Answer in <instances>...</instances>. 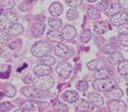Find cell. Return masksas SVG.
<instances>
[{
  "instance_id": "obj_1",
  "label": "cell",
  "mask_w": 128,
  "mask_h": 112,
  "mask_svg": "<svg viewBox=\"0 0 128 112\" xmlns=\"http://www.w3.org/2000/svg\"><path fill=\"white\" fill-rule=\"evenodd\" d=\"M34 86L42 90H48L54 86V79L50 75L37 76V78L33 80Z\"/></svg>"
},
{
  "instance_id": "obj_2",
  "label": "cell",
  "mask_w": 128,
  "mask_h": 112,
  "mask_svg": "<svg viewBox=\"0 0 128 112\" xmlns=\"http://www.w3.org/2000/svg\"><path fill=\"white\" fill-rule=\"evenodd\" d=\"M93 88L100 91V92H106L109 89L115 86V82L110 77L104 78V79H97L93 82Z\"/></svg>"
},
{
  "instance_id": "obj_3",
  "label": "cell",
  "mask_w": 128,
  "mask_h": 112,
  "mask_svg": "<svg viewBox=\"0 0 128 112\" xmlns=\"http://www.w3.org/2000/svg\"><path fill=\"white\" fill-rule=\"evenodd\" d=\"M51 50L50 45L45 41L36 42L32 47V53L35 57H43Z\"/></svg>"
},
{
  "instance_id": "obj_4",
  "label": "cell",
  "mask_w": 128,
  "mask_h": 112,
  "mask_svg": "<svg viewBox=\"0 0 128 112\" xmlns=\"http://www.w3.org/2000/svg\"><path fill=\"white\" fill-rule=\"evenodd\" d=\"M17 20H18V17L14 12H8L2 14L1 21H0V28L3 30H9L12 25L17 23Z\"/></svg>"
},
{
  "instance_id": "obj_5",
  "label": "cell",
  "mask_w": 128,
  "mask_h": 112,
  "mask_svg": "<svg viewBox=\"0 0 128 112\" xmlns=\"http://www.w3.org/2000/svg\"><path fill=\"white\" fill-rule=\"evenodd\" d=\"M45 90L39 89L38 88L34 86H26L21 89L22 94H24L28 98H45L46 97V93L44 92Z\"/></svg>"
},
{
  "instance_id": "obj_6",
  "label": "cell",
  "mask_w": 128,
  "mask_h": 112,
  "mask_svg": "<svg viewBox=\"0 0 128 112\" xmlns=\"http://www.w3.org/2000/svg\"><path fill=\"white\" fill-rule=\"evenodd\" d=\"M56 71L57 73L64 77V78H68L71 74V71H72V66L71 65L68 63V62H61L57 65L56 68Z\"/></svg>"
},
{
  "instance_id": "obj_7",
  "label": "cell",
  "mask_w": 128,
  "mask_h": 112,
  "mask_svg": "<svg viewBox=\"0 0 128 112\" xmlns=\"http://www.w3.org/2000/svg\"><path fill=\"white\" fill-rule=\"evenodd\" d=\"M108 109L110 112H125L127 108H126V104L122 100L116 99L109 104Z\"/></svg>"
},
{
  "instance_id": "obj_8",
  "label": "cell",
  "mask_w": 128,
  "mask_h": 112,
  "mask_svg": "<svg viewBox=\"0 0 128 112\" xmlns=\"http://www.w3.org/2000/svg\"><path fill=\"white\" fill-rule=\"evenodd\" d=\"M128 21V14L124 12H119L118 14L112 16L111 18V23L115 26H120L122 24L126 23Z\"/></svg>"
},
{
  "instance_id": "obj_9",
  "label": "cell",
  "mask_w": 128,
  "mask_h": 112,
  "mask_svg": "<svg viewBox=\"0 0 128 112\" xmlns=\"http://www.w3.org/2000/svg\"><path fill=\"white\" fill-rule=\"evenodd\" d=\"M94 32L98 34H104L110 30V25L107 21H101L94 24Z\"/></svg>"
},
{
  "instance_id": "obj_10",
  "label": "cell",
  "mask_w": 128,
  "mask_h": 112,
  "mask_svg": "<svg viewBox=\"0 0 128 112\" xmlns=\"http://www.w3.org/2000/svg\"><path fill=\"white\" fill-rule=\"evenodd\" d=\"M88 101L96 108H101L102 106L104 104V98L100 94L94 93V92H91V93L88 94Z\"/></svg>"
},
{
  "instance_id": "obj_11",
  "label": "cell",
  "mask_w": 128,
  "mask_h": 112,
  "mask_svg": "<svg viewBox=\"0 0 128 112\" xmlns=\"http://www.w3.org/2000/svg\"><path fill=\"white\" fill-rule=\"evenodd\" d=\"M51 68L50 66L48 65H38L34 68L33 70V72L36 76H44V75H48L51 72Z\"/></svg>"
},
{
  "instance_id": "obj_12",
  "label": "cell",
  "mask_w": 128,
  "mask_h": 112,
  "mask_svg": "<svg viewBox=\"0 0 128 112\" xmlns=\"http://www.w3.org/2000/svg\"><path fill=\"white\" fill-rule=\"evenodd\" d=\"M46 36L48 38L52 41V42H55V43H62L64 41V35H63V33H61L60 32H58L57 30H50L48 34H46Z\"/></svg>"
},
{
  "instance_id": "obj_13",
  "label": "cell",
  "mask_w": 128,
  "mask_h": 112,
  "mask_svg": "<svg viewBox=\"0 0 128 112\" xmlns=\"http://www.w3.org/2000/svg\"><path fill=\"white\" fill-rule=\"evenodd\" d=\"M87 68L90 70L97 71V70H101L105 68L106 65H105V63L104 61L99 60V59H95V60H92L89 63H87Z\"/></svg>"
},
{
  "instance_id": "obj_14",
  "label": "cell",
  "mask_w": 128,
  "mask_h": 112,
  "mask_svg": "<svg viewBox=\"0 0 128 112\" xmlns=\"http://www.w3.org/2000/svg\"><path fill=\"white\" fill-rule=\"evenodd\" d=\"M63 35H64V39H68V40H71V39H73L74 37H76V35H77V30H76V28H74L73 26H66V27H64L63 28Z\"/></svg>"
},
{
  "instance_id": "obj_15",
  "label": "cell",
  "mask_w": 128,
  "mask_h": 112,
  "mask_svg": "<svg viewBox=\"0 0 128 112\" xmlns=\"http://www.w3.org/2000/svg\"><path fill=\"white\" fill-rule=\"evenodd\" d=\"M63 6L61 3L59 2H54V3H52L50 5V9H48V12H50V14L52 15V16H54V17H57V16H60L62 12H63Z\"/></svg>"
},
{
  "instance_id": "obj_16",
  "label": "cell",
  "mask_w": 128,
  "mask_h": 112,
  "mask_svg": "<svg viewBox=\"0 0 128 112\" xmlns=\"http://www.w3.org/2000/svg\"><path fill=\"white\" fill-rule=\"evenodd\" d=\"M46 28V25L42 22H36L33 26L32 27V33L34 37H39L41 36L44 30Z\"/></svg>"
},
{
  "instance_id": "obj_17",
  "label": "cell",
  "mask_w": 128,
  "mask_h": 112,
  "mask_svg": "<svg viewBox=\"0 0 128 112\" xmlns=\"http://www.w3.org/2000/svg\"><path fill=\"white\" fill-rule=\"evenodd\" d=\"M79 99V94L75 90H68L63 93V100L68 103H75Z\"/></svg>"
},
{
  "instance_id": "obj_18",
  "label": "cell",
  "mask_w": 128,
  "mask_h": 112,
  "mask_svg": "<svg viewBox=\"0 0 128 112\" xmlns=\"http://www.w3.org/2000/svg\"><path fill=\"white\" fill-rule=\"evenodd\" d=\"M122 10V6L117 3H111L105 8V14L107 16H113L116 14H118Z\"/></svg>"
},
{
  "instance_id": "obj_19",
  "label": "cell",
  "mask_w": 128,
  "mask_h": 112,
  "mask_svg": "<svg viewBox=\"0 0 128 112\" xmlns=\"http://www.w3.org/2000/svg\"><path fill=\"white\" fill-rule=\"evenodd\" d=\"M106 97L111 99V100H116V99H120L122 95H124V91L120 88H112L111 89H109L108 91H106Z\"/></svg>"
},
{
  "instance_id": "obj_20",
  "label": "cell",
  "mask_w": 128,
  "mask_h": 112,
  "mask_svg": "<svg viewBox=\"0 0 128 112\" xmlns=\"http://www.w3.org/2000/svg\"><path fill=\"white\" fill-rule=\"evenodd\" d=\"M68 48L63 43H57V45L54 47L55 55L59 56V57H64L68 54Z\"/></svg>"
},
{
  "instance_id": "obj_21",
  "label": "cell",
  "mask_w": 128,
  "mask_h": 112,
  "mask_svg": "<svg viewBox=\"0 0 128 112\" xmlns=\"http://www.w3.org/2000/svg\"><path fill=\"white\" fill-rule=\"evenodd\" d=\"M93 104L90 102L87 103L86 101L82 100L80 103L76 106V111H92L93 110Z\"/></svg>"
},
{
  "instance_id": "obj_22",
  "label": "cell",
  "mask_w": 128,
  "mask_h": 112,
  "mask_svg": "<svg viewBox=\"0 0 128 112\" xmlns=\"http://www.w3.org/2000/svg\"><path fill=\"white\" fill-rule=\"evenodd\" d=\"M122 61H124V56L120 52H116L114 53H111L108 56V62L110 64H113V65H116V64H119Z\"/></svg>"
},
{
  "instance_id": "obj_23",
  "label": "cell",
  "mask_w": 128,
  "mask_h": 112,
  "mask_svg": "<svg viewBox=\"0 0 128 112\" xmlns=\"http://www.w3.org/2000/svg\"><path fill=\"white\" fill-rule=\"evenodd\" d=\"M112 75V70L109 68H104L101 70H97L96 72L94 73V77L96 79H104V78H108Z\"/></svg>"
},
{
  "instance_id": "obj_24",
  "label": "cell",
  "mask_w": 128,
  "mask_h": 112,
  "mask_svg": "<svg viewBox=\"0 0 128 112\" xmlns=\"http://www.w3.org/2000/svg\"><path fill=\"white\" fill-rule=\"evenodd\" d=\"M24 32V28L21 24L15 23L9 28V32L12 35H19Z\"/></svg>"
},
{
  "instance_id": "obj_25",
  "label": "cell",
  "mask_w": 128,
  "mask_h": 112,
  "mask_svg": "<svg viewBox=\"0 0 128 112\" xmlns=\"http://www.w3.org/2000/svg\"><path fill=\"white\" fill-rule=\"evenodd\" d=\"M118 50V46L117 44L114 42H110L107 45H105L104 47L102 48V52L106 53V54H111V53H114L117 52Z\"/></svg>"
},
{
  "instance_id": "obj_26",
  "label": "cell",
  "mask_w": 128,
  "mask_h": 112,
  "mask_svg": "<svg viewBox=\"0 0 128 112\" xmlns=\"http://www.w3.org/2000/svg\"><path fill=\"white\" fill-rule=\"evenodd\" d=\"M118 71L120 75L126 76L128 74V60H124L118 64Z\"/></svg>"
},
{
  "instance_id": "obj_27",
  "label": "cell",
  "mask_w": 128,
  "mask_h": 112,
  "mask_svg": "<svg viewBox=\"0 0 128 112\" xmlns=\"http://www.w3.org/2000/svg\"><path fill=\"white\" fill-rule=\"evenodd\" d=\"M40 62H41L42 64H45V65L52 66V65H54V64H55L56 60H55V58L53 57V56L48 55V54H46V55L41 57V59H40Z\"/></svg>"
},
{
  "instance_id": "obj_28",
  "label": "cell",
  "mask_w": 128,
  "mask_h": 112,
  "mask_svg": "<svg viewBox=\"0 0 128 112\" xmlns=\"http://www.w3.org/2000/svg\"><path fill=\"white\" fill-rule=\"evenodd\" d=\"M87 15L91 19L101 18V12H100V10L97 9V8H94V7H92V8H90V9L88 10Z\"/></svg>"
},
{
  "instance_id": "obj_29",
  "label": "cell",
  "mask_w": 128,
  "mask_h": 112,
  "mask_svg": "<svg viewBox=\"0 0 128 112\" xmlns=\"http://www.w3.org/2000/svg\"><path fill=\"white\" fill-rule=\"evenodd\" d=\"M5 95L7 96V97H10V98H12L14 97V95L16 94V89L14 88V86H12V84H7L6 86V88H5Z\"/></svg>"
},
{
  "instance_id": "obj_30",
  "label": "cell",
  "mask_w": 128,
  "mask_h": 112,
  "mask_svg": "<svg viewBox=\"0 0 128 112\" xmlns=\"http://www.w3.org/2000/svg\"><path fill=\"white\" fill-rule=\"evenodd\" d=\"M62 20H60V19H57V18H50L48 20V25H50V27L51 28H53V30H58L62 27Z\"/></svg>"
},
{
  "instance_id": "obj_31",
  "label": "cell",
  "mask_w": 128,
  "mask_h": 112,
  "mask_svg": "<svg viewBox=\"0 0 128 112\" xmlns=\"http://www.w3.org/2000/svg\"><path fill=\"white\" fill-rule=\"evenodd\" d=\"M53 109L55 111H63V112H66L68 111V106H66L64 104L61 103V102H55L54 104H53Z\"/></svg>"
},
{
  "instance_id": "obj_32",
  "label": "cell",
  "mask_w": 128,
  "mask_h": 112,
  "mask_svg": "<svg viewBox=\"0 0 128 112\" xmlns=\"http://www.w3.org/2000/svg\"><path fill=\"white\" fill-rule=\"evenodd\" d=\"M0 4H1L2 10H9L14 7V0H0Z\"/></svg>"
},
{
  "instance_id": "obj_33",
  "label": "cell",
  "mask_w": 128,
  "mask_h": 112,
  "mask_svg": "<svg viewBox=\"0 0 128 112\" xmlns=\"http://www.w3.org/2000/svg\"><path fill=\"white\" fill-rule=\"evenodd\" d=\"M91 39V32L90 30H84L81 34V40L82 42L86 43Z\"/></svg>"
},
{
  "instance_id": "obj_34",
  "label": "cell",
  "mask_w": 128,
  "mask_h": 112,
  "mask_svg": "<svg viewBox=\"0 0 128 112\" xmlns=\"http://www.w3.org/2000/svg\"><path fill=\"white\" fill-rule=\"evenodd\" d=\"M21 108H23L25 111H35V108H34L33 104L30 102H28V101L21 104Z\"/></svg>"
},
{
  "instance_id": "obj_35",
  "label": "cell",
  "mask_w": 128,
  "mask_h": 112,
  "mask_svg": "<svg viewBox=\"0 0 128 112\" xmlns=\"http://www.w3.org/2000/svg\"><path fill=\"white\" fill-rule=\"evenodd\" d=\"M78 15H79V14H78L77 10H68V12H66V17H68V20H71V21L77 19Z\"/></svg>"
},
{
  "instance_id": "obj_36",
  "label": "cell",
  "mask_w": 128,
  "mask_h": 112,
  "mask_svg": "<svg viewBox=\"0 0 128 112\" xmlns=\"http://www.w3.org/2000/svg\"><path fill=\"white\" fill-rule=\"evenodd\" d=\"M119 41L124 47H128V34L120 33L119 35Z\"/></svg>"
},
{
  "instance_id": "obj_37",
  "label": "cell",
  "mask_w": 128,
  "mask_h": 112,
  "mask_svg": "<svg viewBox=\"0 0 128 112\" xmlns=\"http://www.w3.org/2000/svg\"><path fill=\"white\" fill-rule=\"evenodd\" d=\"M76 86H77V89L79 90H81V91H86L87 88H88V84H87L86 81H79L76 84Z\"/></svg>"
},
{
  "instance_id": "obj_38",
  "label": "cell",
  "mask_w": 128,
  "mask_h": 112,
  "mask_svg": "<svg viewBox=\"0 0 128 112\" xmlns=\"http://www.w3.org/2000/svg\"><path fill=\"white\" fill-rule=\"evenodd\" d=\"M82 3V0H66V4L71 8H77L81 6Z\"/></svg>"
},
{
  "instance_id": "obj_39",
  "label": "cell",
  "mask_w": 128,
  "mask_h": 112,
  "mask_svg": "<svg viewBox=\"0 0 128 112\" xmlns=\"http://www.w3.org/2000/svg\"><path fill=\"white\" fill-rule=\"evenodd\" d=\"M12 108H14V106L10 103H9V102H4V103H2V104H1V112L9 111L10 109H12Z\"/></svg>"
},
{
  "instance_id": "obj_40",
  "label": "cell",
  "mask_w": 128,
  "mask_h": 112,
  "mask_svg": "<svg viewBox=\"0 0 128 112\" xmlns=\"http://www.w3.org/2000/svg\"><path fill=\"white\" fill-rule=\"evenodd\" d=\"M0 39H1V42L5 44V43L9 42L10 40V36L9 35V33L1 32V33H0Z\"/></svg>"
},
{
  "instance_id": "obj_41",
  "label": "cell",
  "mask_w": 128,
  "mask_h": 112,
  "mask_svg": "<svg viewBox=\"0 0 128 112\" xmlns=\"http://www.w3.org/2000/svg\"><path fill=\"white\" fill-rule=\"evenodd\" d=\"M119 32L128 34V23H124L119 26Z\"/></svg>"
},
{
  "instance_id": "obj_42",
  "label": "cell",
  "mask_w": 128,
  "mask_h": 112,
  "mask_svg": "<svg viewBox=\"0 0 128 112\" xmlns=\"http://www.w3.org/2000/svg\"><path fill=\"white\" fill-rule=\"evenodd\" d=\"M95 42H96V44L98 45V46H102L104 44L105 42V39L102 36H101V35H97L96 37H95Z\"/></svg>"
},
{
  "instance_id": "obj_43",
  "label": "cell",
  "mask_w": 128,
  "mask_h": 112,
  "mask_svg": "<svg viewBox=\"0 0 128 112\" xmlns=\"http://www.w3.org/2000/svg\"><path fill=\"white\" fill-rule=\"evenodd\" d=\"M119 3L122 9L128 10V0H120Z\"/></svg>"
},
{
  "instance_id": "obj_44",
  "label": "cell",
  "mask_w": 128,
  "mask_h": 112,
  "mask_svg": "<svg viewBox=\"0 0 128 112\" xmlns=\"http://www.w3.org/2000/svg\"><path fill=\"white\" fill-rule=\"evenodd\" d=\"M110 2H111V0H102V3L100 4L101 5V9L106 8L108 6V3H110Z\"/></svg>"
},
{
  "instance_id": "obj_45",
  "label": "cell",
  "mask_w": 128,
  "mask_h": 112,
  "mask_svg": "<svg viewBox=\"0 0 128 112\" xmlns=\"http://www.w3.org/2000/svg\"><path fill=\"white\" fill-rule=\"evenodd\" d=\"M23 81H24V83H26V84H30V83L32 82V76H30V75H28V76H27V77H25Z\"/></svg>"
},
{
  "instance_id": "obj_46",
  "label": "cell",
  "mask_w": 128,
  "mask_h": 112,
  "mask_svg": "<svg viewBox=\"0 0 128 112\" xmlns=\"http://www.w3.org/2000/svg\"><path fill=\"white\" fill-rule=\"evenodd\" d=\"M44 20H45V16L42 15V14L37 15L36 17H35V21H36V22H42V21H44Z\"/></svg>"
},
{
  "instance_id": "obj_47",
  "label": "cell",
  "mask_w": 128,
  "mask_h": 112,
  "mask_svg": "<svg viewBox=\"0 0 128 112\" xmlns=\"http://www.w3.org/2000/svg\"><path fill=\"white\" fill-rule=\"evenodd\" d=\"M88 2H90V3H92V2H95V1H97V0H87Z\"/></svg>"
},
{
  "instance_id": "obj_48",
  "label": "cell",
  "mask_w": 128,
  "mask_h": 112,
  "mask_svg": "<svg viewBox=\"0 0 128 112\" xmlns=\"http://www.w3.org/2000/svg\"><path fill=\"white\" fill-rule=\"evenodd\" d=\"M126 80H127V81H128V74L126 75Z\"/></svg>"
},
{
  "instance_id": "obj_49",
  "label": "cell",
  "mask_w": 128,
  "mask_h": 112,
  "mask_svg": "<svg viewBox=\"0 0 128 112\" xmlns=\"http://www.w3.org/2000/svg\"><path fill=\"white\" fill-rule=\"evenodd\" d=\"M126 93H127V95H128V88H127V90H126Z\"/></svg>"
}]
</instances>
